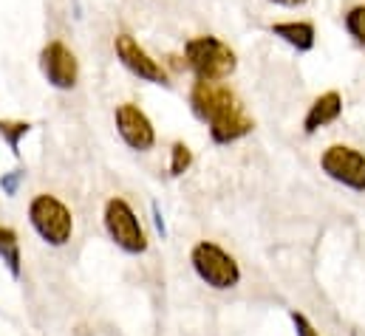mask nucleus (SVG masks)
Returning a JSON list of instances; mask_svg holds the SVG:
<instances>
[{
	"label": "nucleus",
	"mask_w": 365,
	"mask_h": 336,
	"mask_svg": "<svg viewBox=\"0 0 365 336\" xmlns=\"http://www.w3.org/2000/svg\"><path fill=\"white\" fill-rule=\"evenodd\" d=\"M184 60H187V68L195 74V80H207V83H221V80L232 77L238 68L235 51L212 34H201V37L187 40L184 43Z\"/></svg>",
	"instance_id": "obj_2"
},
{
	"label": "nucleus",
	"mask_w": 365,
	"mask_h": 336,
	"mask_svg": "<svg viewBox=\"0 0 365 336\" xmlns=\"http://www.w3.org/2000/svg\"><path fill=\"white\" fill-rule=\"evenodd\" d=\"M192 164V150L184 145V142H176L173 147H170V175H184L187 169Z\"/></svg>",
	"instance_id": "obj_14"
},
{
	"label": "nucleus",
	"mask_w": 365,
	"mask_h": 336,
	"mask_svg": "<svg viewBox=\"0 0 365 336\" xmlns=\"http://www.w3.org/2000/svg\"><path fill=\"white\" fill-rule=\"evenodd\" d=\"M23 181H26V169H9V172H3V178H0V187H3V192H6L9 198H14Z\"/></svg>",
	"instance_id": "obj_16"
},
{
	"label": "nucleus",
	"mask_w": 365,
	"mask_h": 336,
	"mask_svg": "<svg viewBox=\"0 0 365 336\" xmlns=\"http://www.w3.org/2000/svg\"><path fill=\"white\" fill-rule=\"evenodd\" d=\"M190 263H192L198 280L207 283L215 291H227V288H235L241 283L238 260L224 252L218 243H210V241L195 243L192 252H190Z\"/></svg>",
	"instance_id": "obj_4"
},
{
	"label": "nucleus",
	"mask_w": 365,
	"mask_h": 336,
	"mask_svg": "<svg viewBox=\"0 0 365 336\" xmlns=\"http://www.w3.org/2000/svg\"><path fill=\"white\" fill-rule=\"evenodd\" d=\"M340 113H343V96H340L337 90L320 93V96L312 102V107H309V113H306V119H303V133H306V136L317 133L320 127L337 122Z\"/></svg>",
	"instance_id": "obj_10"
},
{
	"label": "nucleus",
	"mask_w": 365,
	"mask_h": 336,
	"mask_svg": "<svg viewBox=\"0 0 365 336\" xmlns=\"http://www.w3.org/2000/svg\"><path fill=\"white\" fill-rule=\"evenodd\" d=\"M105 229L110 235V241L128 254L148 252V235L136 218V212L130 209V204L125 198H110L105 204Z\"/></svg>",
	"instance_id": "obj_5"
},
{
	"label": "nucleus",
	"mask_w": 365,
	"mask_h": 336,
	"mask_svg": "<svg viewBox=\"0 0 365 336\" xmlns=\"http://www.w3.org/2000/svg\"><path fill=\"white\" fill-rule=\"evenodd\" d=\"M29 221L48 246H66L71 241L74 218H71V209L57 195H48V192L34 195L29 204Z\"/></svg>",
	"instance_id": "obj_3"
},
{
	"label": "nucleus",
	"mask_w": 365,
	"mask_h": 336,
	"mask_svg": "<svg viewBox=\"0 0 365 336\" xmlns=\"http://www.w3.org/2000/svg\"><path fill=\"white\" fill-rule=\"evenodd\" d=\"M150 212H153V224H156V232H159V235H162V241H165V238H168V224H165L162 206L153 201V204H150Z\"/></svg>",
	"instance_id": "obj_18"
},
{
	"label": "nucleus",
	"mask_w": 365,
	"mask_h": 336,
	"mask_svg": "<svg viewBox=\"0 0 365 336\" xmlns=\"http://www.w3.org/2000/svg\"><path fill=\"white\" fill-rule=\"evenodd\" d=\"M113 119H116V130H119L122 142H125L130 150H139V153L153 150V145H156V130H153V122L148 119V113H145L139 105L122 102V105L116 107Z\"/></svg>",
	"instance_id": "obj_9"
},
{
	"label": "nucleus",
	"mask_w": 365,
	"mask_h": 336,
	"mask_svg": "<svg viewBox=\"0 0 365 336\" xmlns=\"http://www.w3.org/2000/svg\"><path fill=\"white\" fill-rule=\"evenodd\" d=\"M289 317H292V325H294V334L297 336H320L317 334V328H314L300 311H289Z\"/></svg>",
	"instance_id": "obj_17"
},
{
	"label": "nucleus",
	"mask_w": 365,
	"mask_h": 336,
	"mask_svg": "<svg viewBox=\"0 0 365 336\" xmlns=\"http://www.w3.org/2000/svg\"><path fill=\"white\" fill-rule=\"evenodd\" d=\"M346 31H349L360 46H365V3L349 9V14H346Z\"/></svg>",
	"instance_id": "obj_15"
},
{
	"label": "nucleus",
	"mask_w": 365,
	"mask_h": 336,
	"mask_svg": "<svg viewBox=\"0 0 365 336\" xmlns=\"http://www.w3.org/2000/svg\"><path fill=\"white\" fill-rule=\"evenodd\" d=\"M320 167L331 181H337L354 192H365V156L360 150H354L349 145H331L329 150H323Z\"/></svg>",
	"instance_id": "obj_6"
},
{
	"label": "nucleus",
	"mask_w": 365,
	"mask_h": 336,
	"mask_svg": "<svg viewBox=\"0 0 365 336\" xmlns=\"http://www.w3.org/2000/svg\"><path fill=\"white\" fill-rule=\"evenodd\" d=\"M274 6H283V9H300V6H306L309 0H269Z\"/></svg>",
	"instance_id": "obj_19"
},
{
	"label": "nucleus",
	"mask_w": 365,
	"mask_h": 336,
	"mask_svg": "<svg viewBox=\"0 0 365 336\" xmlns=\"http://www.w3.org/2000/svg\"><path fill=\"white\" fill-rule=\"evenodd\" d=\"M274 37H280L286 46H292L294 51H312L314 43H317V31H314V23L309 20H286V23H272L269 26Z\"/></svg>",
	"instance_id": "obj_11"
},
{
	"label": "nucleus",
	"mask_w": 365,
	"mask_h": 336,
	"mask_svg": "<svg viewBox=\"0 0 365 336\" xmlns=\"http://www.w3.org/2000/svg\"><path fill=\"white\" fill-rule=\"evenodd\" d=\"M113 51H116V60H119L133 77H139L142 83L168 85V71L162 68V63H156L130 34H116V37H113Z\"/></svg>",
	"instance_id": "obj_8"
},
{
	"label": "nucleus",
	"mask_w": 365,
	"mask_h": 336,
	"mask_svg": "<svg viewBox=\"0 0 365 336\" xmlns=\"http://www.w3.org/2000/svg\"><path fill=\"white\" fill-rule=\"evenodd\" d=\"M0 260L9 266L11 277H20L23 257H20V238L11 226H0Z\"/></svg>",
	"instance_id": "obj_12"
},
{
	"label": "nucleus",
	"mask_w": 365,
	"mask_h": 336,
	"mask_svg": "<svg viewBox=\"0 0 365 336\" xmlns=\"http://www.w3.org/2000/svg\"><path fill=\"white\" fill-rule=\"evenodd\" d=\"M31 133V125L29 122H14V119H0V139L9 145V150L14 156H20V142L23 136Z\"/></svg>",
	"instance_id": "obj_13"
},
{
	"label": "nucleus",
	"mask_w": 365,
	"mask_h": 336,
	"mask_svg": "<svg viewBox=\"0 0 365 336\" xmlns=\"http://www.w3.org/2000/svg\"><path fill=\"white\" fill-rule=\"evenodd\" d=\"M190 107L201 122L210 125V136L215 145L238 142L247 133H252V127H255V122H252V116H247L241 99L221 83L195 80L192 90H190Z\"/></svg>",
	"instance_id": "obj_1"
},
{
	"label": "nucleus",
	"mask_w": 365,
	"mask_h": 336,
	"mask_svg": "<svg viewBox=\"0 0 365 336\" xmlns=\"http://www.w3.org/2000/svg\"><path fill=\"white\" fill-rule=\"evenodd\" d=\"M40 68H43V77L48 80V85L57 88V90H71L77 85V80H80L77 54L66 43H60V40H51L48 46H43Z\"/></svg>",
	"instance_id": "obj_7"
}]
</instances>
